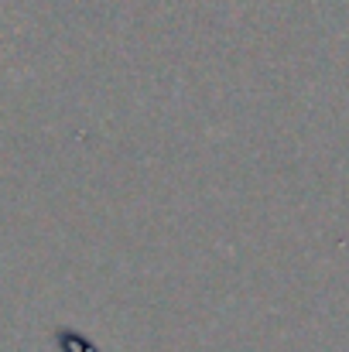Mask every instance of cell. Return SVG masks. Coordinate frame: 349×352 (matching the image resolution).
Instances as JSON below:
<instances>
[{"instance_id": "cell-1", "label": "cell", "mask_w": 349, "mask_h": 352, "mask_svg": "<svg viewBox=\"0 0 349 352\" xmlns=\"http://www.w3.org/2000/svg\"><path fill=\"white\" fill-rule=\"evenodd\" d=\"M55 346L62 352H103L89 336H83L76 329H55Z\"/></svg>"}]
</instances>
